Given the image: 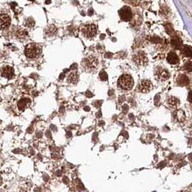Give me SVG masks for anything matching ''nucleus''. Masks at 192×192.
<instances>
[{
    "label": "nucleus",
    "mask_w": 192,
    "mask_h": 192,
    "mask_svg": "<svg viewBox=\"0 0 192 192\" xmlns=\"http://www.w3.org/2000/svg\"><path fill=\"white\" fill-rule=\"evenodd\" d=\"M11 23L10 17L5 14H1L0 15V27L2 29L7 28Z\"/></svg>",
    "instance_id": "obj_8"
},
{
    "label": "nucleus",
    "mask_w": 192,
    "mask_h": 192,
    "mask_svg": "<svg viewBox=\"0 0 192 192\" xmlns=\"http://www.w3.org/2000/svg\"><path fill=\"white\" fill-rule=\"evenodd\" d=\"M63 182L65 184H69V178H67L66 176H64L63 178Z\"/></svg>",
    "instance_id": "obj_25"
},
{
    "label": "nucleus",
    "mask_w": 192,
    "mask_h": 192,
    "mask_svg": "<svg viewBox=\"0 0 192 192\" xmlns=\"http://www.w3.org/2000/svg\"><path fill=\"white\" fill-rule=\"evenodd\" d=\"M82 33L88 39H91L94 37L97 33L95 25H87L82 28Z\"/></svg>",
    "instance_id": "obj_4"
},
{
    "label": "nucleus",
    "mask_w": 192,
    "mask_h": 192,
    "mask_svg": "<svg viewBox=\"0 0 192 192\" xmlns=\"http://www.w3.org/2000/svg\"><path fill=\"white\" fill-rule=\"evenodd\" d=\"M33 127H29L28 129H27V132H28V133H32L33 132Z\"/></svg>",
    "instance_id": "obj_32"
},
{
    "label": "nucleus",
    "mask_w": 192,
    "mask_h": 192,
    "mask_svg": "<svg viewBox=\"0 0 192 192\" xmlns=\"http://www.w3.org/2000/svg\"><path fill=\"white\" fill-rule=\"evenodd\" d=\"M84 109H85V111H90V108L88 107V106H87V107H85V108H84Z\"/></svg>",
    "instance_id": "obj_39"
},
{
    "label": "nucleus",
    "mask_w": 192,
    "mask_h": 192,
    "mask_svg": "<svg viewBox=\"0 0 192 192\" xmlns=\"http://www.w3.org/2000/svg\"><path fill=\"white\" fill-rule=\"evenodd\" d=\"M177 82L178 84L181 86H185V85H188V82H189V80H188V77L185 74H182V75H180L178 80H177Z\"/></svg>",
    "instance_id": "obj_11"
},
{
    "label": "nucleus",
    "mask_w": 192,
    "mask_h": 192,
    "mask_svg": "<svg viewBox=\"0 0 192 192\" xmlns=\"http://www.w3.org/2000/svg\"><path fill=\"white\" fill-rule=\"evenodd\" d=\"M98 64V60L95 56H89L85 59L82 62L83 67L89 70L95 69Z\"/></svg>",
    "instance_id": "obj_3"
},
{
    "label": "nucleus",
    "mask_w": 192,
    "mask_h": 192,
    "mask_svg": "<svg viewBox=\"0 0 192 192\" xmlns=\"http://www.w3.org/2000/svg\"><path fill=\"white\" fill-rule=\"evenodd\" d=\"M184 69L187 72H192V62H186L184 65Z\"/></svg>",
    "instance_id": "obj_20"
},
{
    "label": "nucleus",
    "mask_w": 192,
    "mask_h": 192,
    "mask_svg": "<svg viewBox=\"0 0 192 192\" xmlns=\"http://www.w3.org/2000/svg\"><path fill=\"white\" fill-rule=\"evenodd\" d=\"M169 73H168L166 70H165V69L162 70V71H160V72L158 73V78L162 81L168 80V79L169 78Z\"/></svg>",
    "instance_id": "obj_15"
},
{
    "label": "nucleus",
    "mask_w": 192,
    "mask_h": 192,
    "mask_svg": "<svg viewBox=\"0 0 192 192\" xmlns=\"http://www.w3.org/2000/svg\"><path fill=\"white\" fill-rule=\"evenodd\" d=\"M175 116H176V119L180 121V122H183L184 121L185 119H186V114L184 111L182 110H178L176 113H175Z\"/></svg>",
    "instance_id": "obj_14"
},
{
    "label": "nucleus",
    "mask_w": 192,
    "mask_h": 192,
    "mask_svg": "<svg viewBox=\"0 0 192 192\" xmlns=\"http://www.w3.org/2000/svg\"><path fill=\"white\" fill-rule=\"evenodd\" d=\"M25 55L26 56L30 59L36 57L40 53V48L39 46L35 45L34 43L28 44L25 47Z\"/></svg>",
    "instance_id": "obj_2"
},
{
    "label": "nucleus",
    "mask_w": 192,
    "mask_h": 192,
    "mask_svg": "<svg viewBox=\"0 0 192 192\" xmlns=\"http://www.w3.org/2000/svg\"><path fill=\"white\" fill-rule=\"evenodd\" d=\"M2 183V178H1V177H0V184Z\"/></svg>",
    "instance_id": "obj_41"
},
{
    "label": "nucleus",
    "mask_w": 192,
    "mask_h": 192,
    "mask_svg": "<svg viewBox=\"0 0 192 192\" xmlns=\"http://www.w3.org/2000/svg\"><path fill=\"white\" fill-rule=\"evenodd\" d=\"M188 100L190 103H192V91H190L188 95Z\"/></svg>",
    "instance_id": "obj_26"
},
{
    "label": "nucleus",
    "mask_w": 192,
    "mask_h": 192,
    "mask_svg": "<svg viewBox=\"0 0 192 192\" xmlns=\"http://www.w3.org/2000/svg\"><path fill=\"white\" fill-rule=\"evenodd\" d=\"M118 85L123 90H129L134 86L133 78L129 74H123L119 77V80H118Z\"/></svg>",
    "instance_id": "obj_1"
},
{
    "label": "nucleus",
    "mask_w": 192,
    "mask_h": 192,
    "mask_svg": "<svg viewBox=\"0 0 192 192\" xmlns=\"http://www.w3.org/2000/svg\"><path fill=\"white\" fill-rule=\"evenodd\" d=\"M49 177L48 175H45L44 176H43V180L44 181H49Z\"/></svg>",
    "instance_id": "obj_31"
},
{
    "label": "nucleus",
    "mask_w": 192,
    "mask_h": 192,
    "mask_svg": "<svg viewBox=\"0 0 192 192\" xmlns=\"http://www.w3.org/2000/svg\"><path fill=\"white\" fill-rule=\"evenodd\" d=\"M171 44L173 47H174L175 49H180L181 46H182V41H181V39L177 36H175L173 37V39H171Z\"/></svg>",
    "instance_id": "obj_13"
},
{
    "label": "nucleus",
    "mask_w": 192,
    "mask_h": 192,
    "mask_svg": "<svg viewBox=\"0 0 192 192\" xmlns=\"http://www.w3.org/2000/svg\"><path fill=\"white\" fill-rule=\"evenodd\" d=\"M16 35L17 37L20 39H25L27 37V33L26 31H19L18 32H17L16 33Z\"/></svg>",
    "instance_id": "obj_19"
},
{
    "label": "nucleus",
    "mask_w": 192,
    "mask_h": 192,
    "mask_svg": "<svg viewBox=\"0 0 192 192\" xmlns=\"http://www.w3.org/2000/svg\"><path fill=\"white\" fill-rule=\"evenodd\" d=\"M133 60L135 62V64L138 65L142 66L145 65L147 62V56L142 51H139L137 54H136L133 57Z\"/></svg>",
    "instance_id": "obj_6"
},
{
    "label": "nucleus",
    "mask_w": 192,
    "mask_h": 192,
    "mask_svg": "<svg viewBox=\"0 0 192 192\" xmlns=\"http://www.w3.org/2000/svg\"><path fill=\"white\" fill-rule=\"evenodd\" d=\"M50 128L51 130L54 131H57V128H56V126H54V125H53V124H51V125Z\"/></svg>",
    "instance_id": "obj_28"
},
{
    "label": "nucleus",
    "mask_w": 192,
    "mask_h": 192,
    "mask_svg": "<svg viewBox=\"0 0 192 192\" xmlns=\"http://www.w3.org/2000/svg\"><path fill=\"white\" fill-rule=\"evenodd\" d=\"M77 80H78V75L77 74V73L72 72V73L70 74L68 77V81H69L70 82H72L73 84H76L77 82Z\"/></svg>",
    "instance_id": "obj_17"
},
{
    "label": "nucleus",
    "mask_w": 192,
    "mask_h": 192,
    "mask_svg": "<svg viewBox=\"0 0 192 192\" xmlns=\"http://www.w3.org/2000/svg\"><path fill=\"white\" fill-rule=\"evenodd\" d=\"M168 103L172 107H177L179 104V100L175 97H170L168 100Z\"/></svg>",
    "instance_id": "obj_16"
},
{
    "label": "nucleus",
    "mask_w": 192,
    "mask_h": 192,
    "mask_svg": "<svg viewBox=\"0 0 192 192\" xmlns=\"http://www.w3.org/2000/svg\"><path fill=\"white\" fill-rule=\"evenodd\" d=\"M35 25V22L33 18H28L25 20V25L27 27H31L33 26H34Z\"/></svg>",
    "instance_id": "obj_21"
},
{
    "label": "nucleus",
    "mask_w": 192,
    "mask_h": 192,
    "mask_svg": "<svg viewBox=\"0 0 192 192\" xmlns=\"http://www.w3.org/2000/svg\"><path fill=\"white\" fill-rule=\"evenodd\" d=\"M64 73L60 75V77H59V79H60V80H62V79H64Z\"/></svg>",
    "instance_id": "obj_37"
},
{
    "label": "nucleus",
    "mask_w": 192,
    "mask_h": 192,
    "mask_svg": "<svg viewBox=\"0 0 192 192\" xmlns=\"http://www.w3.org/2000/svg\"><path fill=\"white\" fill-rule=\"evenodd\" d=\"M42 136H43V133L41 132V131H39V132H37V134H36V137H37L40 138V137H42Z\"/></svg>",
    "instance_id": "obj_30"
},
{
    "label": "nucleus",
    "mask_w": 192,
    "mask_h": 192,
    "mask_svg": "<svg viewBox=\"0 0 192 192\" xmlns=\"http://www.w3.org/2000/svg\"><path fill=\"white\" fill-rule=\"evenodd\" d=\"M72 137V133L70 132V131H68L67 133H66V137L67 138H70Z\"/></svg>",
    "instance_id": "obj_34"
},
{
    "label": "nucleus",
    "mask_w": 192,
    "mask_h": 192,
    "mask_svg": "<svg viewBox=\"0 0 192 192\" xmlns=\"http://www.w3.org/2000/svg\"><path fill=\"white\" fill-rule=\"evenodd\" d=\"M182 54L186 57H191L192 56V48L189 46H184L182 47Z\"/></svg>",
    "instance_id": "obj_12"
},
{
    "label": "nucleus",
    "mask_w": 192,
    "mask_h": 192,
    "mask_svg": "<svg viewBox=\"0 0 192 192\" xmlns=\"http://www.w3.org/2000/svg\"><path fill=\"white\" fill-rule=\"evenodd\" d=\"M46 137L48 138H51V132L50 130H47L46 131Z\"/></svg>",
    "instance_id": "obj_27"
},
{
    "label": "nucleus",
    "mask_w": 192,
    "mask_h": 192,
    "mask_svg": "<svg viewBox=\"0 0 192 192\" xmlns=\"http://www.w3.org/2000/svg\"><path fill=\"white\" fill-rule=\"evenodd\" d=\"M28 102H30V100L29 99H25V98H24V99H21V100H20L19 103H18V108H19L20 110H24V108L25 107V105H27V103Z\"/></svg>",
    "instance_id": "obj_18"
},
{
    "label": "nucleus",
    "mask_w": 192,
    "mask_h": 192,
    "mask_svg": "<svg viewBox=\"0 0 192 192\" xmlns=\"http://www.w3.org/2000/svg\"><path fill=\"white\" fill-rule=\"evenodd\" d=\"M34 192H41V188H35Z\"/></svg>",
    "instance_id": "obj_36"
},
{
    "label": "nucleus",
    "mask_w": 192,
    "mask_h": 192,
    "mask_svg": "<svg viewBox=\"0 0 192 192\" xmlns=\"http://www.w3.org/2000/svg\"><path fill=\"white\" fill-rule=\"evenodd\" d=\"M92 92H90V91H87L86 92V96L88 97V98H91V97H92Z\"/></svg>",
    "instance_id": "obj_29"
},
{
    "label": "nucleus",
    "mask_w": 192,
    "mask_h": 192,
    "mask_svg": "<svg viewBox=\"0 0 192 192\" xmlns=\"http://www.w3.org/2000/svg\"><path fill=\"white\" fill-rule=\"evenodd\" d=\"M64 111H65V108H64V106H62V107H60V108H59V111H60V113H64Z\"/></svg>",
    "instance_id": "obj_33"
},
{
    "label": "nucleus",
    "mask_w": 192,
    "mask_h": 192,
    "mask_svg": "<svg viewBox=\"0 0 192 192\" xmlns=\"http://www.w3.org/2000/svg\"><path fill=\"white\" fill-rule=\"evenodd\" d=\"M189 130L191 131V133H192V122L191 123V124L189 125Z\"/></svg>",
    "instance_id": "obj_38"
},
{
    "label": "nucleus",
    "mask_w": 192,
    "mask_h": 192,
    "mask_svg": "<svg viewBox=\"0 0 192 192\" xmlns=\"http://www.w3.org/2000/svg\"><path fill=\"white\" fill-rule=\"evenodd\" d=\"M167 60L171 64H176L177 63H178V61H179L178 56L174 52H170L168 54V56H167Z\"/></svg>",
    "instance_id": "obj_10"
},
{
    "label": "nucleus",
    "mask_w": 192,
    "mask_h": 192,
    "mask_svg": "<svg viewBox=\"0 0 192 192\" xmlns=\"http://www.w3.org/2000/svg\"><path fill=\"white\" fill-rule=\"evenodd\" d=\"M2 74L3 77H5L8 79H11L14 75V69L9 66H6L2 70Z\"/></svg>",
    "instance_id": "obj_9"
},
{
    "label": "nucleus",
    "mask_w": 192,
    "mask_h": 192,
    "mask_svg": "<svg viewBox=\"0 0 192 192\" xmlns=\"http://www.w3.org/2000/svg\"><path fill=\"white\" fill-rule=\"evenodd\" d=\"M51 2V0H47L46 2V4H49Z\"/></svg>",
    "instance_id": "obj_40"
},
{
    "label": "nucleus",
    "mask_w": 192,
    "mask_h": 192,
    "mask_svg": "<svg viewBox=\"0 0 192 192\" xmlns=\"http://www.w3.org/2000/svg\"><path fill=\"white\" fill-rule=\"evenodd\" d=\"M119 16L123 21L128 22L132 17V12L128 7H123L119 10Z\"/></svg>",
    "instance_id": "obj_5"
},
{
    "label": "nucleus",
    "mask_w": 192,
    "mask_h": 192,
    "mask_svg": "<svg viewBox=\"0 0 192 192\" xmlns=\"http://www.w3.org/2000/svg\"><path fill=\"white\" fill-rule=\"evenodd\" d=\"M152 89V84L150 80H142L138 85V90L142 92H148Z\"/></svg>",
    "instance_id": "obj_7"
},
{
    "label": "nucleus",
    "mask_w": 192,
    "mask_h": 192,
    "mask_svg": "<svg viewBox=\"0 0 192 192\" xmlns=\"http://www.w3.org/2000/svg\"><path fill=\"white\" fill-rule=\"evenodd\" d=\"M56 28L54 25H50L49 27H48V30H47V33H49V34H54L56 33Z\"/></svg>",
    "instance_id": "obj_22"
},
{
    "label": "nucleus",
    "mask_w": 192,
    "mask_h": 192,
    "mask_svg": "<svg viewBox=\"0 0 192 192\" xmlns=\"http://www.w3.org/2000/svg\"><path fill=\"white\" fill-rule=\"evenodd\" d=\"M61 175H62V171H61V170H58L57 172H56V176H60Z\"/></svg>",
    "instance_id": "obj_35"
},
{
    "label": "nucleus",
    "mask_w": 192,
    "mask_h": 192,
    "mask_svg": "<svg viewBox=\"0 0 192 192\" xmlns=\"http://www.w3.org/2000/svg\"><path fill=\"white\" fill-rule=\"evenodd\" d=\"M51 158L53 159H59L60 158V155H59L57 153H53L51 155Z\"/></svg>",
    "instance_id": "obj_24"
},
{
    "label": "nucleus",
    "mask_w": 192,
    "mask_h": 192,
    "mask_svg": "<svg viewBox=\"0 0 192 192\" xmlns=\"http://www.w3.org/2000/svg\"><path fill=\"white\" fill-rule=\"evenodd\" d=\"M100 78L101 80L105 81L108 80V75L104 71H101L100 73Z\"/></svg>",
    "instance_id": "obj_23"
}]
</instances>
